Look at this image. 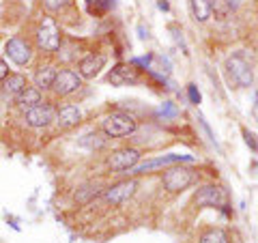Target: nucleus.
Listing matches in <instances>:
<instances>
[{"instance_id":"23","label":"nucleus","mask_w":258,"mask_h":243,"mask_svg":"<svg viewBox=\"0 0 258 243\" xmlns=\"http://www.w3.org/2000/svg\"><path fill=\"white\" fill-rule=\"evenodd\" d=\"M256 103H258V95H256ZM254 112H256V114H258V106L254 108Z\"/></svg>"},{"instance_id":"2","label":"nucleus","mask_w":258,"mask_h":243,"mask_svg":"<svg viewBox=\"0 0 258 243\" xmlns=\"http://www.w3.org/2000/svg\"><path fill=\"white\" fill-rule=\"evenodd\" d=\"M226 76H228L230 84H235L239 88L252 86V82H254L252 67H249L241 56H230V58L226 60Z\"/></svg>"},{"instance_id":"20","label":"nucleus","mask_w":258,"mask_h":243,"mask_svg":"<svg viewBox=\"0 0 258 243\" xmlns=\"http://www.w3.org/2000/svg\"><path fill=\"white\" fill-rule=\"evenodd\" d=\"M67 5H69V0H43V7L47 11H58Z\"/></svg>"},{"instance_id":"17","label":"nucleus","mask_w":258,"mask_h":243,"mask_svg":"<svg viewBox=\"0 0 258 243\" xmlns=\"http://www.w3.org/2000/svg\"><path fill=\"white\" fill-rule=\"evenodd\" d=\"M179 159H185L183 155H168V157H161V159H153V161H147V164H140V166H134V172L140 174V172H147L151 168H157V166H164V164H172V161H179Z\"/></svg>"},{"instance_id":"18","label":"nucleus","mask_w":258,"mask_h":243,"mask_svg":"<svg viewBox=\"0 0 258 243\" xmlns=\"http://www.w3.org/2000/svg\"><path fill=\"white\" fill-rule=\"evenodd\" d=\"M24 88H26V78L20 76V74H13L5 80V91L11 93V95H20Z\"/></svg>"},{"instance_id":"14","label":"nucleus","mask_w":258,"mask_h":243,"mask_svg":"<svg viewBox=\"0 0 258 243\" xmlns=\"http://www.w3.org/2000/svg\"><path fill=\"white\" fill-rule=\"evenodd\" d=\"M56 118H58V125L62 129H69V127H76L80 123V118H82V112H80L76 106H62L58 110V114H56Z\"/></svg>"},{"instance_id":"22","label":"nucleus","mask_w":258,"mask_h":243,"mask_svg":"<svg viewBox=\"0 0 258 243\" xmlns=\"http://www.w3.org/2000/svg\"><path fill=\"white\" fill-rule=\"evenodd\" d=\"M7 78H9V65L0 60V80H7Z\"/></svg>"},{"instance_id":"9","label":"nucleus","mask_w":258,"mask_h":243,"mask_svg":"<svg viewBox=\"0 0 258 243\" xmlns=\"http://www.w3.org/2000/svg\"><path fill=\"white\" fill-rule=\"evenodd\" d=\"M7 54H9V58H11L15 65H26V63H30V58H32L30 45L24 41V39H18V37L7 41Z\"/></svg>"},{"instance_id":"4","label":"nucleus","mask_w":258,"mask_h":243,"mask_svg":"<svg viewBox=\"0 0 258 243\" xmlns=\"http://www.w3.org/2000/svg\"><path fill=\"white\" fill-rule=\"evenodd\" d=\"M37 45L45 52H56L60 47V30L54 20L43 18L41 26L37 30Z\"/></svg>"},{"instance_id":"8","label":"nucleus","mask_w":258,"mask_h":243,"mask_svg":"<svg viewBox=\"0 0 258 243\" xmlns=\"http://www.w3.org/2000/svg\"><path fill=\"white\" fill-rule=\"evenodd\" d=\"M108 82L114 84V86L136 84V82H138V69L132 67V65H116V67L110 71Z\"/></svg>"},{"instance_id":"15","label":"nucleus","mask_w":258,"mask_h":243,"mask_svg":"<svg viewBox=\"0 0 258 243\" xmlns=\"http://www.w3.org/2000/svg\"><path fill=\"white\" fill-rule=\"evenodd\" d=\"M54 78H56L54 67H39L37 74H35V84H37L39 91H41V88H52Z\"/></svg>"},{"instance_id":"10","label":"nucleus","mask_w":258,"mask_h":243,"mask_svg":"<svg viewBox=\"0 0 258 243\" xmlns=\"http://www.w3.org/2000/svg\"><path fill=\"white\" fill-rule=\"evenodd\" d=\"M26 120L30 127H45L50 125L54 120V110L47 106H41V103H37V106H32L28 112H26Z\"/></svg>"},{"instance_id":"7","label":"nucleus","mask_w":258,"mask_h":243,"mask_svg":"<svg viewBox=\"0 0 258 243\" xmlns=\"http://www.w3.org/2000/svg\"><path fill=\"white\" fill-rule=\"evenodd\" d=\"M138 161H140V151H136V149H120L116 153H112V157L108 159V166L112 170L123 172V170L134 168Z\"/></svg>"},{"instance_id":"19","label":"nucleus","mask_w":258,"mask_h":243,"mask_svg":"<svg viewBox=\"0 0 258 243\" xmlns=\"http://www.w3.org/2000/svg\"><path fill=\"white\" fill-rule=\"evenodd\" d=\"M200 243H228V237H226L224 230L213 228V230H209L200 237Z\"/></svg>"},{"instance_id":"6","label":"nucleus","mask_w":258,"mask_h":243,"mask_svg":"<svg viewBox=\"0 0 258 243\" xmlns=\"http://www.w3.org/2000/svg\"><path fill=\"white\" fill-rule=\"evenodd\" d=\"M136 188H138V183L136 181H120L116 185H112L103 192V198H106L110 205H120V202L129 200L136 194Z\"/></svg>"},{"instance_id":"11","label":"nucleus","mask_w":258,"mask_h":243,"mask_svg":"<svg viewBox=\"0 0 258 243\" xmlns=\"http://www.w3.org/2000/svg\"><path fill=\"white\" fill-rule=\"evenodd\" d=\"M224 200H226L224 192L220 188H215V185H207V188L200 190L196 194V198H194V202H196L198 207H220Z\"/></svg>"},{"instance_id":"3","label":"nucleus","mask_w":258,"mask_h":243,"mask_svg":"<svg viewBox=\"0 0 258 243\" xmlns=\"http://www.w3.org/2000/svg\"><path fill=\"white\" fill-rule=\"evenodd\" d=\"M194 181H196V172L191 168H183V166L166 170V174H164V188L168 192H183Z\"/></svg>"},{"instance_id":"16","label":"nucleus","mask_w":258,"mask_h":243,"mask_svg":"<svg viewBox=\"0 0 258 243\" xmlns=\"http://www.w3.org/2000/svg\"><path fill=\"white\" fill-rule=\"evenodd\" d=\"M18 103H22L24 108L37 106V103H41V91H39V88L26 86V88H24V91L18 95Z\"/></svg>"},{"instance_id":"1","label":"nucleus","mask_w":258,"mask_h":243,"mask_svg":"<svg viewBox=\"0 0 258 243\" xmlns=\"http://www.w3.org/2000/svg\"><path fill=\"white\" fill-rule=\"evenodd\" d=\"M136 118L132 114H127V112H112L110 116L103 118V134L110 136V138H123V136H129L136 132Z\"/></svg>"},{"instance_id":"13","label":"nucleus","mask_w":258,"mask_h":243,"mask_svg":"<svg viewBox=\"0 0 258 243\" xmlns=\"http://www.w3.org/2000/svg\"><path fill=\"white\" fill-rule=\"evenodd\" d=\"M189 9L196 22H207L213 15L215 5H213V0H189Z\"/></svg>"},{"instance_id":"5","label":"nucleus","mask_w":258,"mask_h":243,"mask_svg":"<svg viewBox=\"0 0 258 243\" xmlns=\"http://www.w3.org/2000/svg\"><path fill=\"white\" fill-rule=\"evenodd\" d=\"M80 86H82V78H80L76 71H69V69L56 74L54 84H52L56 95H71V93H76Z\"/></svg>"},{"instance_id":"12","label":"nucleus","mask_w":258,"mask_h":243,"mask_svg":"<svg viewBox=\"0 0 258 243\" xmlns=\"http://www.w3.org/2000/svg\"><path fill=\"white\" fill-rule=\"evenodd\" d=\"M103 65H106V58L101 54H88L84 60H80V67H78L80 78H86V80L95 78L103 69Z\"/></svg>"},{"instance_id":"21","label":"nucleus","mask_w":258,"mask_h":243,"mask_svg":"<svg viewBox=\"0 0 258 243\" xmlns=\"http://www.w3.org/2000/svg\"><path fill=\"white\" fill-rule=\"evenodd\" d=\"M243 138H245L247 147L252 149L254 153H258V136H256V134H252V132H247V129H243Z\"/></svg>"}]
</instances>
